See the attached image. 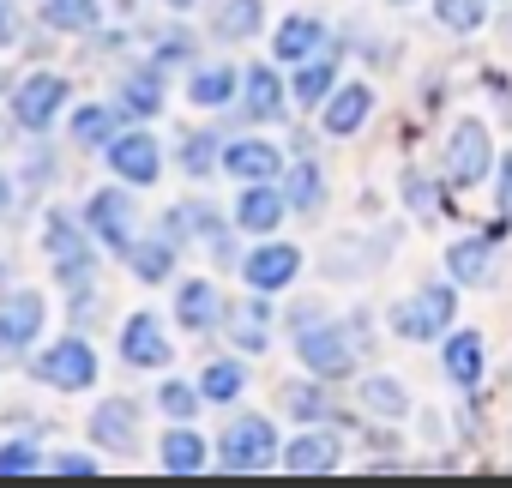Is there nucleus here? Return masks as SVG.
I'll return each instance as SVG.
<instances>
[{"label":"nucleus","instance_id":"41","mask_svg":"<svg viewBox=\"0 0 512 488\" xmlns=\"http://www.w3.org/2000/svg\"><path fill=\"white\" fill-rule=\"evenodd\" d=\"M500 211L512 217V157H506V175H500Z\"/></svg>","mask_w":512,"mask_h":488},{"label":"nucleus","instance_id":"37","mask_svg":"<svg viewBox=\"0 0 512 488\" xmlns=\"http://www.w3.org/2000/svg\"><path fill=\"white\" fill-rule=\"evenodd\" d=\"M181 163H187V175H211V163H217V139H211V133H199V139H187V151H181Z\"/></svg>","mask_w":512,"mask_h":488},{"label":"nucleus","instance_id":"42","mask_svg":"<svg viewBox=\"0 0 512 488\" xmlns=\"http://www.w3.org/2000/svg\"><path fill=\"white\" fill-rule=\"evenodd\" d=\"M7 43H13V13L0 7V49H7Z\"/></svg>","mask_w":512,"mask_h":488},{"label":"nucleus","instance_id":"34","mask_svg":"<svg viewBox=\"0 0 512 488\" xmlns=\"http://www.w3.org/2000/svg\"><path fill=\"white\" fill-rule=\"evenodd\" d=\"M109 127H115V115H109V109H79L73 139H79V145H103V139H109Z\"/></svg>","mask_w":512,"mask_h":488},{"label":"nucleus","instance_id":"23","mask_svg":"<svg viewBox=\"0 0 512 488\" xmlns=\"http://www.w3.org/2000/svg\"><path fill=\"white\" fill-rule=\"evenodd\" d=\"M157 103H163L157 73H127V79H121V109H133V115H157Z\"/></svg>","mask_w":512,"mask_h":488},{"label":"nucleus","instance_id":"44","mask_svg":"<svg viewBox=\"0 0 512 488\" xmlns=\"http://www.w3.org/2000/svg\"><path fill=\"white\" fill-rule=\"evenodd\" d=\"M0 145H7V121H0Z\"/></svg>","mask_w":512,"mask_h":488},{"label":"nucleus","instance_id":"13","mask_svg":"<svg viewBox=\"0 0 512 488\" xmlns=\"http://www.w3.org/2000/svg\"><path fill=\"white\" fill-rule=\"evenodd\" d=\"M127 223H133V205H127L121 193H97V199H91V229L109 241V248H133V241H127Z\"/></svg>","mask_w":512,"mask_h":488},{"label":"nucleus","instance_id":"10","mask_svg":"<svg viewBox=\"0 0 512 488\" xmlns=\"http://www.w3.org/2000/svg\"><path fill=\"white\" fill-rule=\"evenodd\" d=\"M121 356H127L133 368H163V362H169V338L157 332L151 314H133V320H127V332H121Z\"/></svg>","mask_w":512,"mask_h":488},{"label":"nucleus","instance_id":"32","mask_svg":"<svg viewBox=\"0 0 512 488\" xmlns=\"http://www.w3.org/2000/svg\"><path fill=\"white\" fill-rule=\"evenodd\" d=\"M326 91H332V61H314V67H302L296 73V97L314 109V103H326Z\"/></svg>","mask_w":512,"mask_h":488},{"label":"nucleus","instance_id":"35","mask_svg":"<svg viewBox=\"0 0 512 488\" xmlns=\"http://www.w3.org/2000/svg\"><path fill=\"white\" fill-rule=\"evenodd\" d=\"M440 25L476 31V25H482V0H440Z\"/></svg>","mask_w":512,"mask_h":488},{"label":"nucleus","instance_id":"39","mask_svg":"<svg viewBox=\"0 0 512 488\" xmlns=\"http://www.w3.org/2000/svg\"><path fill=\"white\" fill-rule=\"evenodd\" d=\"M163 410H169V416H193V392L169 380V386H163Z\"/></svg>","mask_w":512,"mask_h":488},{"label":"nucleus","instance_id":"29","mask_svg":"<svg viewBox=\"0 0 512 488\" xmlns=\"http://www.w3.org/2000/svg\"><path fill=\"white\" fill-rule=\"evenodd\" d=\"M452 272H458V284H482L488 278V241H458V248H452Z\"/></svg>","mask_w":512,"mask_h":488},{"label":"nucleus","instance_id":"17","mask_svg":"<svg viewBox=\"0 0 512 488\" xmlns=\"http://www.w3.org/2000/svg\"><path fill=\"white\" fill-rule=\"evenodd\" d=\"M260 0H223L217 7V37H229V43H241V37H253L260 31Z\"/></svg>","mask_w":512,"mask_h":488},{"label":"nucleus","instance_id":"7","mask_svg":"<svg viewBox=\"0 0 512 488\" xmlns=\"http://www.w3.org/2000/svg\"><path fill=\"white\" fill-rule=\"evenodd\" d=\"M61 103H67V79H55V73H37V79L19 85V121H25L31 133H43Z\"/></svg>","mask_w":512,"mask_h":488},{"label":"nucleus","instance_id":"8","mask_svg":"<svg viewBox=\"0 0 512 488\" xmlns=\"http://www.w3.org/2000/svg\"><path fill=\"white\" fill-rule=\"evenodd\" d=\"M37 332H43V296L19 290L7 308H0V350H25Z\"/></svg>","mask_w":512,"mask_h":488},{"label":"nucleus","instance_id":"6","mask_svg":"<svg viewBox=\"0 0 512 488\" xmlns=\"http://www.w3.org/2000/svg\"><path fill=\"white\" fill-rule=\"evenodd\" d=\"M446 163H452V181H482L488 175V127L482 121H458L452 127V145H446Z\"/></svg>","mask_w":512,"mask_h":488},{"label":"nucleus","instance_id":"30","mask_svg":"<svg viewBox=\"0 0 512 488\" xmlns=\"http://www.w3.org/2000/svg\"><path fill=\"white\" fill-rule=\"evenodd\" d=\"M314 43H320V25H308V19H290V25L278 31V55H284V61H302Z\"/></svg>","mask_w":512,"mask_h":488},{"label":"nucleus","instance_id":"22","mask_svg":"<svg viewBox=\"0 0 512 488\" xmlns=\"http://www.w3.org/2000/svg\"><path fill=\"white\" fill-rule=\"evenodd\" d=\"M266 320H272V314H266L260 302H241V308L229 314V332H235V344H241V350H266Z\"/></svg>","mask_w":512,"mask_h":488},{"label":"nucleus","instance_id":"21","mask_svg":"<svg viewBox=\"0 0 512 488\" xmlns=\"http://www.w3.org/2000/svg\"><path fill=\"white\" fill-rule=\"evenodd\" d=\"M55 31H97V0H43Z\"/></svg>","mask_w":512,"mask_h":488},{"label":"nucleus","instance_id":"33","mask_svg":"<svg viewBox=\"0 0 512 488\" xmlns=\"http://www.w3.org/2000/svg\"><path fill=\"white\" fill-rule=\"evenodd\" d=\"M199 392H205V398H235V392H241V368H235V362H211L205 380H199Z\"/></svg>","mask_w":512,"mask_h":488},{"label":"nucleus","instance_id":"18","mask_svg":"<svg viewBox=\"0 0 512 488\" xmlns=\"http://www.w3.org/2000/svg\"><path fill=\"white\" fill-rule=\"evenodd\" d=\"M446 374H452L458 386H470V380L482 374V338H476V332H458V338L446 344Z\"/></svg>","mask_w":512,"mask_h":488},{"label":"nucleus","instance_id":"15","mask_svg":"<svg viewBox=\"0 0 512 488\" xmlns=\"http://www.w3.org/2000/svg\"><path fill=\"white\" fill-rule=\"evenodd\" d=\"M223 169L241 175V181H272V175H278V151L260 145V139H247V145H235V151L223 157Z\"/></svg>","mask_w":512,"mask_h":488},{"label":"nucleus","instance_id":"24","mask_svg":"<svg viewBox=\"0 0 512 488\" xmlns=\"http://www.w3.org/2000/svg\"><path fill=\"white\" fill-rule=\"evenodd\" d=\"M163 464H169L175 476H187V470H199V464H205V446H199V434H187V428H175V434H163Z\"/></svg>","mask_w":512,"mask_h":488},{"label":"nucleus","instance_id":"45","mask_svg":"<svg viewBox=\"0 0 512 488\" xmlns=\"http://www.w3.org/2000/svg\"><path fill=\"white\" fill-rule=\"evenodd\" d=\"M169 7H193V0H169Z\"/></svg>","mask_w":512,"mask_h":488},{"label":"nucleus","instance_id":"3","mask_svg":"<svg viewBox=\"0 0 512 488\" xmlns=\"http://www.w3.org/2000/svg\"><path fill=\"white\" fill-rule=\"evenodd\" d=\"M446 320H452V290H446V284H434V290H422V296H410V302L398 308V332H404L410 344L440 338Z\"/></svg>","mask_w":512,"mask_h":488},{"label":"nucleus","instance_id":"20","mask_svg":"<svg viewBox=\"0 0 512 488\" xmlns=\"http://www.w3.org/2000/svg\"><path fill=\"white\" fill-rule=\"evenodd\" d=\"M278 211H284V199H278L272 187H247V193H241V229H260V235H266V229L278 223Z\"/></svg>","mask_w":512,"mask_h":488},{"label":"nucleus","instance_id":"36","mask_svg":"<svg viewBox=\"0 0 512 488\" xmlns=\"http://www.w3.org/2000/svg\"><path fill=\"white\" fill-rule=\"evenodd\" d=\"M284 410L290 416H326V398H320V386H284Z\"/></svg>","mask_w":512,"mask_h":488},{"label":"nucleus","instance_id":"12","mask_svg":"<svg viewBox=\"0 0 512 488\" xmlns=\"http://www.w3.org/2000/svg\"><path fill=\"white\" fill-rule=\"evenodd\" d=\"M91 434H97L109 452H133V446H139V428H133V404H121V398H115V404H103V410L91 416Z\"/></svg>","mask_w":512,"mask_h":488},{"label":"nucleus","instance_id":"31","mask_svg":"<svg viewBox=\"0 0 512 488\" xmlns=\"http://www.w3.org/2000/svg\"><path fill=\"white\" fill-rule=\"evenodd\" d=\"M320 199H326L320 169H314V163H302V169L290 175V205H296V211H320Z\"/></svg>","mask_w":512,"mask_h":488},{"label":"nucleus","instance_id":"27","mask_svg":"<svg viewBox=\"0 0 512 488\" xmlns=\"http://www.w3.org/2000/svg\"><path fill=\"white\" fill-rule=\"evenodd\" d=\"M187 91H193V103H205V109H211V103H229V97H235V73H229V67H205V73H193Z\"/></svg>","mask_w":512,"mask_h":488},{"label":"nucleus","instance_id":"26","mask_svg":"<svg viewBox=\"0 0 512 488\" xmlns=\"http://www.w3.org/2000/svg\"><path fill=\"white\" fill-rule=\"evenodd\" d=\"M175 308H181V320L199 332V326L217 320V290H211V284H181V302H175Z\"/></svg>","mask_w":512,"mask_h":488},{"label":"nucleus","instance_id":"38","mask_svg":"<svg viewBox=\"0 0 512 488\" xmlns=\"http://www.w3.org/2000/svg\"><path fill=\"white\" fill-rule=\"evenodd\" d=\"M19 470H37V452L31 446H0V476H19Z\"/></svg>","mask_w":512,"mask_h":488},{"label":"nucleus","instance_id":"43","mask_svg":"<svg viewBox=\"0 0 512 488\" xmlns=\"http://www.w3.org/2000/svg\"><path fill=\"white\" fill-rule=\"evenodd\" d=\"M7 205H13V187H7V175H0V217H7Z\"/></svg>","mask_w":512,"mask_h":488},{"label":"nucleus","instance_id":"25","mask_svg":"<svg viewBox=\"0 0 512 488\" xmlns=\"http://www.w3.org/2000/svg\"><path fill=\"white\" fill-rule=\"evenodd\" d=\"M169 266H175V241H169V235H163V241H145V248H133V272H139L145 284H163Z\"/></svg>","mask_w":512,"mask_h":488},{"label":"nucleus","instance_id":"14","mask_svg":"<svg viewBox=\"0 0 512 488\" xmlns=\"http://www.w3.org/2000/svg\"><path fill=\"white\" fill-rule=\"evenodd\" d=\"M368 109H374V91L368 85H344L332 97V109H326V133H356L368 121Z\"/></svg>","mask_w":512,"mask_h":488},{"label":"nucleus","instance_id":"1","mask_svg":"<svg viewBox=\"0 0 512 488\" xmlns=\"http://www.w3.org/2000/svg\"><path fill=\"white\" fill-rule=\"evenodd\" d=\"M272 452H278V440H272V422L266 416H241V422H229L217 434V458L229 470H266Z\"/></svg>","mask_w":512,"mask_h":488},{"label":"nucleus","instance_id":"19","mask_svg":"<svg viewBox=\"0 0 512 488\" xmlns=\"http://www.w3.org/2000/svg\"><path fill=\"white\" fill-rule=\"evenodd\" d=\"M247 109L260 115V121H272V115L284 109V85H278V73H266V67H253V73H247Z\"/></svg>","mask_w":512,"mask_h":488},{"label":"nucleus","instance_id":"2","mask_svg":"<svg viewBox=\"0 0 512 488\" xmlns=\"http://www.w3.org/2000/svg\"><path fill=\"white\" fill-rule=\"evenodd\" d=\"M37 380L55 386V392H85V386L97 380V356H91V344H79V338L55 344V350L37 362Z\"/></svg>","mask_w":512,"mask_h":488},{"label":"nucleus","instance_id":"5","mask_svg":"<svg viewBox=\"0 0 512 488\" xmlns=\"http://www.w3.org/2000/svg\"><path fill=\"white\" fill-rule=\"evenodd\" d=\"M49 254H55L61 284H67V290H85V278H91V248L79 241L73 217H55V223H49Z\"/></svg>","mask_w":512,"mask_h":488},{"label":"nucleus","instance_id":"16","mask_svg":"<svg viewBox=\"0 0 512 488\" xmlns=\"http://www.w3.org/2000/svg\"><path fill=\"white\" fill-rule=\"evenodd\" d=\"M284 464H290V470H302V476L332 470V464H338V440H332V434H302V440L284 452Z\"/></svg>","mask_w":512,"mask_h":488},{"label":"nucleus","instance_id":"40","mask_svg":"<svg viewBox=\"0 0 512 488\" xmlns=\"http://www.w3.org/2000/svg\"><path fill=\"white\" fill-rule=\"evenodd\" d=\"M49 470H61V476H97V464H91V458H79V452H61Z\"/></svg>","mask_w":512,"mask_h":488},{"label":"nucleus","instance_id":"46","mask_svg":"<svg viewBox=\"0 0 512 488\" xmlns=\"http://www.w3.org/2000/svg\"><path fill=\"white\" fill-rule=\"evenodd\" d=\"M0 85H7V79H0Z\"/></svg>","mask_w":512,"mask_h":488},{"label":"nucleus","instance_id":"28","mask_svg":"<svg viewBox=\"0 0 512 488\" xmlns=\"http://www.w3.org/2000/svg\"><path fill=\"white\" fill-rule=\"evenodd\" d=\"M362 404H368L374 416H410V398H404V386H392V380H362Z\"/></svg>","mask_w":512,"mask_h":488},{"label":"nucleus","instance_id":"9","mask_svg":"<svg viewBox=\"0 0 512 488\" xmlns=\"http://www.w3.org/2000/svg\"><path fill=\"white\" fill-rule=\"evenodd\" d=\"M109 163L127 175V181H157V169H163V157H157V139L151 133H127V139H115L109 145Z\"/></svg>","mask_w":512,"mask_h":488},{"label":"nucleus","instance_id":"4","mask_svg":"<svg viewBox=\"0 0 512 488\" xmlns=\"http://www.w3.org/2000/svg\"><path fill=\"white\" fill-rule=\"evenodd\" d=\"M302 362L320 374V380H344L350 368H356V356H350V338L344 332H332V326H302Z\"/></svg>","mask_w":512,"mask_h":488},{"label":"nucleus","instance_id":"11","mask_svg":"<svg viewBox=\"0 0 512 488\" xmlns=\"http://www.w3.org/2000/svg\"><path fill=\"white\" fill-rule=\"evenodd\" d=\"M241 272H247V284H253V290H284V284L302 272V254H296V248H260Z\"/></svg>","mask_w":512,"mask_h":488}]
</instances>
